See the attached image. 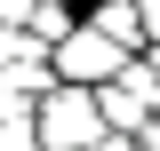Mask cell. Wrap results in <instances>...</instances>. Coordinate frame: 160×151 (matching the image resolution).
Returning <instances> with one entry per match:
<instances>
[{"instance_id": "cell-1", "label": "cell", "mask_w": 160, "mask_h": 151, "mask_svg": "<svg viewBox=\"0 0 160 151\" xmlns=\"http://www.w3.org/2000/svg\"><path fill=\"white\" fill-rule=\"evenodd\" d=\"M112 135V119H104V103L88 88H72L64 80L56 95H40V143H56V151H88V143H104Z\"/></svg>"}, {"instance_id": "cell-2", "label": "cell", "mask_w": 160, "mask_h": 151, "mask_svg": "<svg viewBox=\"0 0 160 151\" xmlns=\"http://www.w3.org/2000/svg\"><path fill=\"white\" fill-rule=\"evenodd\" d=\"M96 103H104V119H112V135H144L160 119V72L152 64H128L120 80L96 88Z\"/></svg>"}, {"instance_id": "cell-3", "label": "cell", "mask_w": 160, "mask_h": 151, "mask_svg": "<svg viewBox=\"0 0 160 151\" xmlns=\"http://www.w3.org/2000/svg\"><path fill=\"white\" fill-rule=\"evenodd\" d=\"M56 72L72 80V88L80 80H120L128 72V48H120L112 32H96V24H80L72 40H56Z\"/></svg>"}, {"instance_id": "cell-4", "label": "cell", "mask_w": 160, "mask_h": 151, "mask_svg": "<svg viewBox=\"0 0 160 151\" xmlns=\"http://www.w3.org/2000/svg\"><path fill=\"white\" fill-rule=\"evenodd\" d=\"M16 16H40V0H0V24H16Z\"/></svg>"}, {"instance_id": "cell-5", "label": "cell", "mask_w": 160, "mask_h": 151, "mask_svg": "<svg viewBox=\"0 0 160 151\" xmlns=\"http://www.w3.org/2000/svg\"><path fill=\"white\" fill-rule=\"evenodd\" d=\"M88 151H144L136 135H104V143H88Z\"/></svg>"}, {"instance_id": "cell-6", "label": "cell", "mask_w": 160, "mask_h": 151, "mask_svg": "<svg viewBox=\"0 0 160 151\" xmlns=\"http://www.w3.org/2000/svg\"><path fill=\"white\" fill-rule=\"evenodd\" d=\"M136 16H144V32H152V40H160V0H144Z\"/></svg>"}, {"instance_id": "cell-7", "label": "cell", "mask_w": 160, "mask_h": 151, "mask_svg": "<svg viewBox=\"0 0 160 151\" xmlns=\"http://www.w3.org/2000/svg\"><path fill=\"white\" fill-rule=\"evenodd\" d=\"M144 64H152V72H160V40H152V56H144Z\"/></svg>"}]
</instances>
